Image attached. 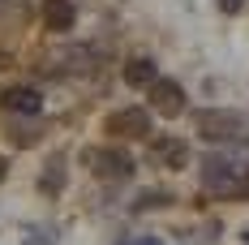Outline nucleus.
<instances>
[{"mask_svg": "<svg viewBox=\"0 0 249 245\" xmlns=\"http://www.w3.org/2000/svg\"><path fill=\"white\" fill-rule=\"evenodd\" d=\"M198 181L202 189L224 198H249V147L245 151H211L198 164Z\"/></svg>", "mask_w": 249, "mask_h": 245, "instance_id": "obj_1", "label": "nucleus"}, {"mask_svg": "<svg viewBox=\"0 0 249 245\" xmlns=\"http://www.w3.org/2000/svg\"><path fill=\"white\" fill-rule=\"evenodd\" d=\"M194 133L202 142H241L245 133V121L228 108H198L194 112Z\"/></svg>", "mask_w": 249, "mask_h": 245, "instance_id": "obj_2", "label": "nucleus"}, {"mask_svg": "<svg viewBox=\"0 0 249 245\" xmlns=\"http://www.w3.org/2000/svg\"><path fill=\"white\" fill-rule=\"evenodd\" d=\"M82 164L95 172L99 181H129L133 176V159L121 147H86L82 151Z\"/></svg>", "mask_w": 249, "mask_h": 245, "instance_id": "obj_3", "label": "nucleus"}, {"mask_svg": "<svg viewBox=\"0 0 249 245\" xmlns=\"http://www.w3.org/2000/svg\"><path fill=\"white\" fill-rule=\"evenodd\" d=\"M103 129L112 133V138H150V112L146 108H116V112H107V121Z\"/></svg>", "mask_w": 249, "mask_h": 245, "instance_id": "obj_4", "label": "nucleus"}, {"mask_svg": "<svg viewBox=\"0 0 249 245\" xmlns=\"http://www.w3.org/2000/svg\"><path fill=\"white\" fill-rule=\"evenodd\" d=\"M146 91H150V108L159 116H180L185 112V86L176 77H155Z\"/></svg>", "mask_w": 249, "mask_h": 245, "instance_id": "obj_5", "label": "nucleus"}, {"mask_svg": "<svg viewBox=\"0 0 249 245\" xmlns=\"http://www.w3.org/2000/svg\"><path fill=\"white\" fill-rule=\"evenodd\" d=\"M150 159H155L159 168L180 172V168H189V142H185V138H172V133H163L159 142H150Z\"/></svg>", "mask_w": 249, "mask_h": 245, "instance_id": "obj_6", "label": "nucleus"}, {"mask_svg": "<svg viewBox=\"0 0 249 245\" xmlns=\"http://www.w3.org/2000/svg\"><path fill=\"white\" fill-rule=\"evenodd\" d=\"M0 103H4L9 112H18V116H39V112H43V95H39L35 86H9Z\"/></svg>", "mask_w": 249, "mask_h": 245, "instance_id": "obj_7", "label": "nucleus"}, {"mask_svg": "<svg viewBox=\"0 0 249 245\" xmlns=\"http://www.w3.org/2000/svg\"><path fill=\"white\" fill-rule=\"evenodd\" d=\"M43 26L56 30V35L73 30L77 26V4L73 0H43Z\"/></svg>", "mask_w": 249, "mask_h": 245, "instance_id": "obj_8", "label": "nucleus"}, {"mask_svg": "<svg viewBox=\"0 0 249 245\" xmlns=\"http://www.w3.org/2000/svg\"><path fill=\"white\" fill-rule=\"evenodd\" d=\"M124 82H129V86H138V91H146L150 82H155V77H159V65H155V60H150V56H133V60H124Z\"/></svg>", "mask_w": 249, "mask_h": 245, "instance_id": "obj_9", "label": "nucleus"}, {"mask_svg": "<svg viewBox=\"0 0 249 245\" xmlns=\"http://www.w3.org/2000/svg\"><path fill=\"white\" fill-rule=\"evenodd\" d=\"M39 189H43L48 198L65 189V155H52L48 159V168H43V176H39Z\"/></svg>", "mask_w": 249, "mask_h": 245, "instance_id": "obj_10", "label": "nucleus"}, {"mask_svg": "<svg viewBox=\"0 0 249 245\" xmlns=\"http://www.w3.org/2000/svg\"><path fill=\"white\" fill-rule=\"evenodd\" d=\"M60 60H65V74H86V69H95L99 52L95 48H69V52H60Z\"/></svg>", "mask_w": 249, "mask_h": 245, "instance_id": "obj_11", "label": "nucleus"}, {"mask_svg": "<svg viewBox=\"0 0 249 245\" xmlns=\"http://www.w3.org/2000/svg\"><path fill=\"white\" fill-rule=\"evenodd\" d=\"M155 207H172V194L168 189H146V194L133 202V211H155Z\"/></svg>", "mask_w": 249, "mask_h": 245, "instance_id": "obj_12", "label": "nucleus"}, {"mask_svg": "<svg viewBox=\"0 0 249 245\" xmlns=\"http://www.w3.org/2000/svg\"><path fill=\"white\" fill-rule=\"evenodd\" d=\"M22 245H56V232H52V228H30Z\"/></svg>", "mask_w": 249, "mask_h": 245, "instance_id": "obj_13", "label": "nucleus"}, {"mask_svg": "<svg viewBox=\"0 0 249 245\" xmlns=\"http://www.w3.org/2000/svg\"><path fill=\"white\" fill-rule=\"evenodd\" d=\"M124 245H163V241H155V237H138V241H124Z\"/></svg>", "mask_w": 249, "mask_h": 245, "instance_id": "obj_14", "label": "nucleus"}, {"mask_svg": "<svg viewBox=\"0 0 249 245\" xmlns=\"http://www.w3.org/2000/svg\"><path fill=\"white\" fill-rule=\"evenodd\" d=\"M4 176H9V159L0 155V181H4Z\"/></svg>", "mask_w": 249, "mask_h": 245, "instance_id": "obj_15", "label": "nucleus"}]
</instances>
